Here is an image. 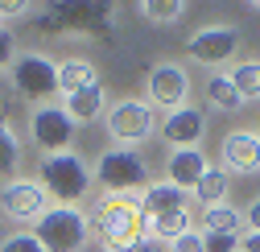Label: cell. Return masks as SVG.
Masks as SVG:
<instances>
[{"mask_svg":"<svg viewBox=\"0 0 260 252\" xmlns=\"http://www.w3.org/2000/svg\"><path fill=\"white\" fill-rule=\"evenodd\" d=\"M244 228H248V232H260V199H252V203L244 207Z\"/></svg>","mask_w":260,"mask_h":252,"instance_id":"obj_30","label":"cell"},{"mask_svg":"<svg viewBox=\"0 0 260 252\" xmlns=\"http://www.w3.org/2000/svg\"><path fill=\"white\" fill-rule=\"evenodd\" d=\"M244 211L232 203L219 207H203V236H244Z\"/></svg>","mask_w":260,"mask_h":252,"instance_id":"obj_17","label":"cell"},{"mask_svg":"<svg viewBox=\"0 0 260 252\" xmlns=\"http://www.w3.org/2000/svg\"><path fill=\"white\" fill-rule=\"evenodd\" d=\"M0 252H46V248L38 244L34 232H13V236L0 240Z\"/></svg>","mask_w":260,"mask_h":252,"instance_id":"obj_25","label":"cell"},{"mask_svg":"<svg viewBox=\"0 0 260 252\" xmlns=\"http://www.w3.org/2000/svg\"><path fill=\"white\" fill-rule=\"evenodd\" d=\"M17 162H21V145H17L13 129H9V120L0 116V178L13 174V170H17Z\"/></svg>","mask_w":260,"mask_h":252,"instance_id":"obj_24","label":"cell"},{"mask_svg":"<svg viewBox=\"0 0 260 252\" xmlns=\"http://www.w3.org/2000/svg\"><path fill=\"white\" fill-rule=\"evenodd\" d=\"M124 252H157V244H153V240H141V244H133V248H124Z\"/></svg>","mask_w":260,"mask_h":252,"instance_id":"obj_32","label":"cell"},{"mask_svg":"<svg viewBox=\"0 0 260 252\" xmlns=\"http://www.w3.org/2000/svg\"><path fill=\"white\" fill-rule=\"evenodd\" d=\"M38 174H42L46 195L58 199V207H75L79 199H87L91 182H95L91 170H87V162H83L79 153H54V157H42Z\"/></svg>","mask_w":260,"mask_h":252,"instance_id":"obj_3","label":"cell"},{"mask_svg":"<svg viewBox=\"0 0 260 252\" xmlns=\"http://www.w3.org/2000/svg\"><path fill=\"white\" fill-rule=\"evenodd\" d=\"M34 236L46 252H83V244L91 240V219L79 207H58L54 203L34 224Z\"/></svg>","mask_w":260,"mask_h":252,"instance_id":"obj_5","label":"cell"},{"mask_svg":"<svg viewBox=\"0 0 260 252\" xmlns=\"http://www.w3.org/2000/svg\"><path fill=\"white\" fill-rule=\"evenodd\" d=\"M240 252H260V232H244L240 236Z\"/></svg>","mask_w":260,"mask_h":252,"instance_id":"obj_31","label":"cell"},{"mask_svg":"<svg viewBox=\"0 0 260 252\" xmlns=\"http://www.w3.org/2000/svg\"><path fill=\"white\" fill-rule=\"evenodd\" d=\"M203 91H207V100H211L215 112H240V108H244L240 96H236V83H232V75H227V71H215Z\"/></svg>","mask_w":260,"mask_h":252,"instance_id":"obj_21","label":"cell"},{"mask_svg":"<svg viewBox=\"0 0 260 252\" xmlns=\"http://www.w3.org/2000/svg\"><path fill=\"white\" fill-rule=\"evenodd\" d=\"M13 87L25 100H50L58 96V62L46 54H21L13 58Z\"/></svg>","mask_w":260,"mask_h":252,"instance_id":"obj_10","label":"cell"},{"mask_svg":"<svg viewBox=\"0 0 260 252\" xmlns=\"http://www.w3.org/2000/svg\"><path fill=\"white\" fill-rule=\"evenodd\" d=\"M178 207H190L186 191H178V186H170V182H149L145 186V195H141V215L145 219H153L161 211H178Z\"/></svg>","mask_w":260,"mask_h":252,"instance_id":"obj_19","label":"cell"},{"mask_svg":"<svg viewBox=\"0 0 260 252\" xmlns=\"http://www.w3.org/2000/svg\"><path fill=\"white\" fill-rule=\"evenodd\" d=\"M29 137H34V145L54 157V153H67L71 141H75V120L67 116V108L58 104H42L34 116H29Z\"/></svg>","mask_w":260,"mask_h":252,"instance_id":"obj_8","label":"cell"},{"mask_svg":"<svg viewBox=\"0 0 260 252\" xmlns=\"http://www.w3.org/2000/svg\"><path fill=\"white\" fill-rule=\"evenodd\" d=\"M207 252H240V236H203Z\"/></svg>","mask_w":260,"mask_h":252,"instance_id":"obj_26","label":"cell"},{"mask_svg":"<svg viewBox=\"0 0 260 252\" xmlns=\"http://www.w3.org/2000/svg\"><path fill=\"white\" fill-rule=\"evenodd\" d=\"M170 252H207V248H203V232H186V236H178V240L170 244Z\"/></svg>","mask_w":260,"mask_h":252,"instance_id":"obj_27","label":"cell"},{"mask_svg":"<svg viewBox=\"0 0 260 252\" xmlns=\"http://www.w3.org/2000/svg\"><path fill=\"white\" fill-rule=\"evenodd\" d=\"M252 9H256V13H260V0H252Z\"/></svg>","mask_w":260,"mask_h":252,"instance_id":"obj_33","label":"cell"},{"mask_svg":"<svg viewBox=\"0 0 260 252\" xmlns=\"http://www.w3.org/2000/svg\"><path fill=\"white\" fill-rule=\"evenodd\" d=\"M13 54H17V42H13V34L5 25H0V67H9L13 62Z\"/></svg>","mask_w":260,"mask_h":252,"instance_id":"obj_28","label":"cell"},{"mask_svg":"<svg viewBox=\"0 0 260 252\" xmlns=\"http://www.w3.org/2000/svg\"><path fill=\"white\" fill-rule=\"evenodd\" d=\"M219 166L227 174H260V137L256 129H232L219 141Z\"/></svg>","mask_w":260,"mask_h":252,"instance_id":"obj_12","label":"cell"},{"mask_svg":"<svg viewBox=\"0 0 260 252\" xmlns=\"http://www.w3.org/2000/svg\"><path fill=\"white\" fill-rule=\"evenodd\" d=\"M240 50V29L236 25H227V21H215V25H203V29H194V34L186 38V54L190 62H199V67H227V62L236 58Z\"/></svg>","mask_w":260,"mask_h":252,"instance_id":"obj_7","label":"cell"},{"mask_svg":"<svg viewBox=\"0 0 260 252\" xmlns=\"http://www.w3.org/2000/svg\"><path fill=\"white\" fill-rule=\"evenodd\" d=\"M194 232V219H190V207H178V211H161L153 219H145V236L153 244H174L178 236Z\"/></svg>","mask_w":260,"mask_h":252,"instance_id":"obj_15","label":"cell"},{"mask_svg":"<svg viewBox=\"0 0 260 252\" xmlns=\"http://www.w3.org/2000/svg\"><path fill=\"white\" fill-rule=\"evenodd\" d=\"M145 87H149V104L166 108V116L190 108V75L178 62H157L149 71V79H145Z\"/></svg>","mask_w":260,"mask_h":252,"instance_id":"obj_9","label":"cell"},{"mask_svg":"<svg viewBox=\"0 0 260 252\" xmlns=\"http://www.w3.org/2000/svg\"><path fill=\"white\" fill-rule=\"evenodd\" d=\"M91 236L100 240L104 252H124L145 236V215H141V195H104L91 215Z\"/></svg>","mask_w":260,"mask_h":252,"instance_id":"obj_1","label":"cell"},{"mask_svg":"<svg viewBox=\"0 0 260 252\" xmlns=\"http://www.w3.org/2000/svg\"><path fill=\"white\" fill-rule=\"evenodd\" d=\"M256 137H260V124H256Z\"/></svg>","mask_w":260,"mask_h":252,"instance_id":"obj_34","label":"cell"},{"mask_svg":"<svg viewBox=\"0 0 260 252\" xmlns=\"http://www.w3.org/2000/svg\"><path fill=\"white\" fill-rule=\"evenodd\" d=\"M190 195L203 207H219V203H227V195H232V174H227L223 166H207V174L199 178V186H194Z\"/></svg>","mask_w":260,"mask_h":252,"instance_id":"obj_20","label":"cell"},{"mask_svg":"<svg viewBox=\"0 0 260 252\" xmlns=\"http://www.w3.org/2000/svg\"><path fill=\"white\" fill-rule=\"evenodd\" d=\"M67 116L75 120V124H83V120H100L104 116V108H108V87L104 83H91V87H83V91H75V96H67Z\"/></svg>","mask_w":260,"mask_h":252,"instance_id":"obj_16","label":"cell"},{"mask_svg":"<svg viewBox=\"0 0 260 252\" xmlns=\"http://www.w3.org/2000/svg\"><path fill=\"white\" fill-rule=\"evenodd\" d=\"M141 17L145 21H153V25H178L182 17H186V5H182V0H145V5H141Z\"/></svg>","mask_w":260,"mask_h":252,"instance_id":"obj_23","label":"cell"},{"mask_svg":"<svg viewBox=\"0 0 260 252\" xmlns=\"http://www.w3.org/2000/svg\"><path fill=\"white\" fill-rule=\"evenodd\" d=\"M161 141L170 149H203V137H207V116L199 108H182V112H170L166 120L157 124Z\"/></svg>","mask_w":260,"mask_h":252,"instance_id":"obj_13","label":"cell"},{"mask_svg":"<svg viewBox=\"0 0 260 252\" xmlns=\"http://www.w3.org/2000/svg\"><path fill=\"white\" fill-rule=\"evenodd\" d=\"M153 133H157V112H153L149 100H120V104L108 108V137L120 149L145 145Z\"/></svg>","mask_w":260,"mask_h":252,"instance_id":"obj_6","label":"cell"},{"mask_svg":"<svg viewBox=\"0 0 260 252\" xmlns=\"http://www.w3.org/2000/svg\"><path fill=\"white\" fill-rule=\"evenodd\" d=\"M227 75H232V83H236L240 104H260V62H256V58H248V62H240V67H232Z\"/></svg>","mask_w":260,"mask_h":252,"instance_id":"obj_22","label":"cell"},{"mask_svg":"<svg viewBox=\"0 0 260 252\" xmlns=\"http://www.w3.org/2000/svg\"><path fill=\"white\" fill-rule=\"evenodd\" d=\"M91 178L104 186V195H145L149 186V166L137 157V149H104L100 162H95Z\"/></svg>","mask_w":260,"mask_h":252,"instance_id":"obj_4","label":"cell"},{"mask_svg":"<svg viewBox=\"0 0 260 252\" xmlns=\"http://www.w3.org/2000/svg\"><path fill=\"white\" fill-rule=\"evenodd\" d=\"M34 13V5H25V0H0V17H25Z\"/></svg>","mask_w":260,"mask_h":252,"instance_id":"obj_29","label":"cell"},{"mask_svg":"<svg viewBox=\"0 0 260 252\" xmlns=\"http://www.w3.org/2000/svg\"><path fill=\"white\" fill-rule=\"evenodd\" d=\"M112 5H100V0H75V5H42L38 9V29L46 34H95L104 38L112 29Z\"/></svg>","mask_w":260,"mask_h":252,"instance_id":"obj_2","label":"cell"},{"mask_svg":"<svg viewBox=\"0 0 260 252\" xmlns=\"http://www.w3.org/2000/svg\"><path fill=\"white\" fill-rule=\"evenodd\" d=\"M91 83H100L95 62H87V58H67V62H58V96H62V100L75 96V91H83V87H91Z\"/></svg>","mask_w":260,"mask_h":252,"instance_id":"obj_18","label":"cell"},{"mask_svg":"<svg viewBox=\"0 0 260 252\" xmlns=\"http://www.w3.org/2000/svg\"><path fill=\"white\" fill-rule=\"evenodd\" d=\"M0 207L13 224H38L50 211V195L38 178H13L5 191H0Z\"/></svg>","mask_w":260,"mask_h":252,"instance_id":"obj_11","label":"cell"},{"mask_svg":"<svg viewBox=\"0 0 260 252\" xmlns=\"http://www.w3.org/2000/svg\"><path fill=\"white\" fill-rule=\"evenodd\" d=\"M207 166H211V162H207L203 149H174L170 162H166V182L190 195L194 186H199V178L207 174Z\"/></svg>","mask_w":260,"mask_h":252,"instance_id":"obj_14","label":"cell"}]
</instances>
